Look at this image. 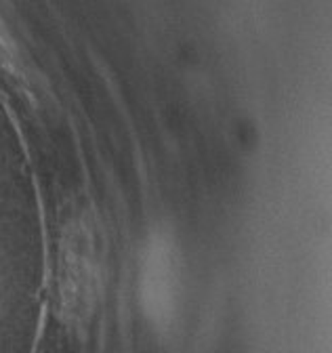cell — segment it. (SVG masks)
I'll list each match as a JSON object with an SVG mask.
<instances>
[{
  "label": "cell",
  "instance_id": "cell-3",
  "mask_svg": "<svg viewBox=\"0 0 332 353\" xmlns=\"http://www.w3.org/2000/svg\"><path fill=\"white\" fill-rule=\"evenodd\" d=\"M0 72L13 80H23V59L15 38L11 36L7 23L0 17Z\"/></svg>",
  "mask_w": 332,
  "mask_h": 353
},
{
  "label": "cell",
  "instance_id": "cell-2",
  "mask_svg": "<svg viewBox=\"0 0 332 353\" xmlns=\"http://www.w3.org/2000/svg\"><path fill=\"white\" fill-rule=\"evenodd\" d=\"M181 272L175 240L169 232H154L141 250L139 301L156 330H169L179 312Z\"/></svg>",
  "mask_w": 332,
  "mask_h": 353
},
{
  "label": "cell",
  "instance_id": "cell-1",
  "mask_svg": "<svg viewBox=\"0 0 332 353\" xmlns=\"http://www.w3.org/2000/svg\"><path fill=\"white\" fill-rule=\"evenodd\" d=\"M59 307L61 316L82 326L99 305L103 290L101 236L89 212L70 214L59 236Z\"/></svg>",
  "mask_w": 332,
  "mask_h": 353
}]
</instances>
